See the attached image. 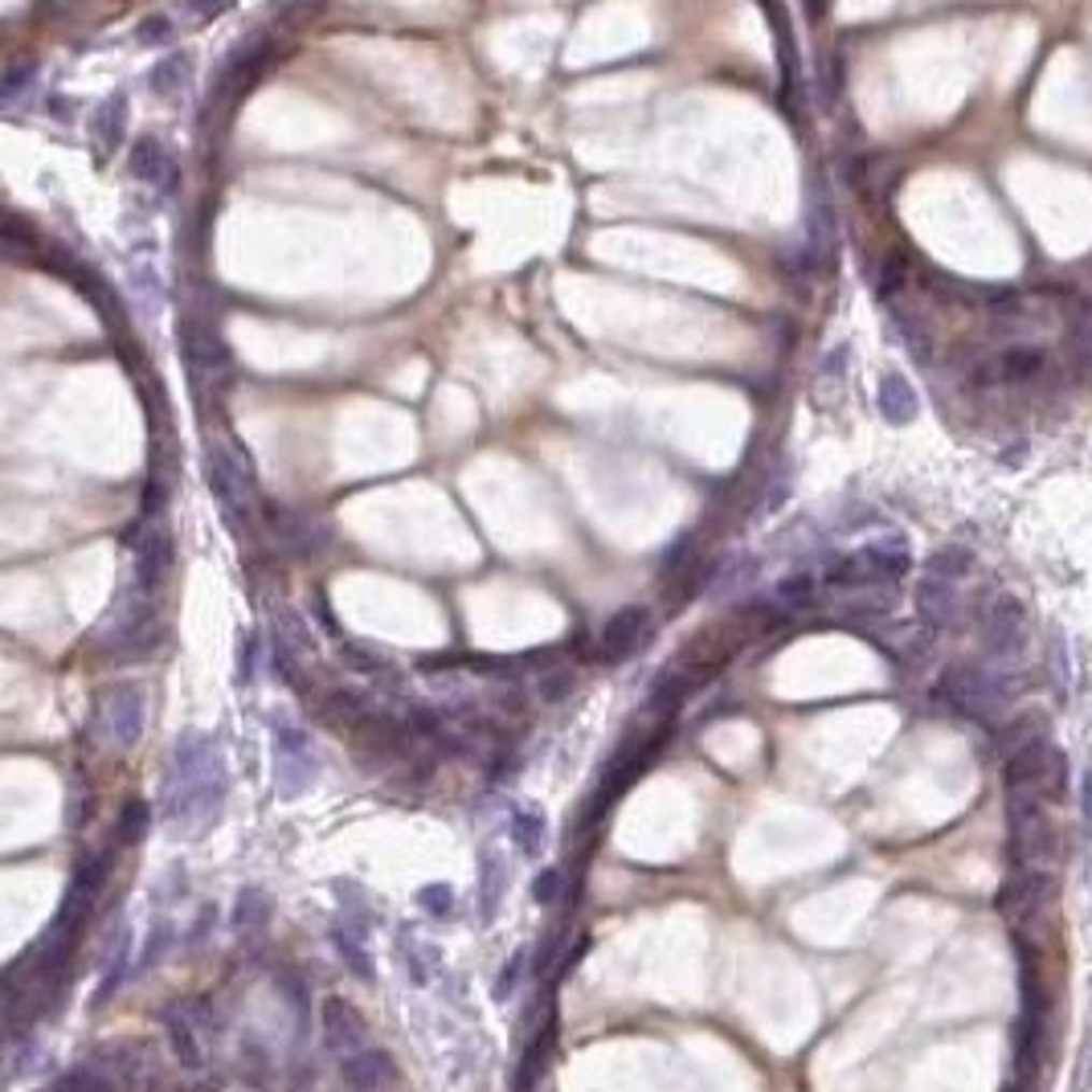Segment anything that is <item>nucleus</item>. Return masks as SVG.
Wrapping results in <instances>:
<instances>
[{
  "label": "nucleus",
  "instance_id": "f257e3e1",
  "mask_svg": "<svg viewBox=\"0 0 1092 1092\" xmlns=\"http://www.w3.org/2000/svg\"><path fill=\"white\" fill-rule=\"evenodd\" d=\"M226 765L213 737L197 728L181 733L160 782L165 823H172L176 831H209L226 806Z\"/></svg>",
  "mask_w": 1092,
  "mask_h": 1092
},
{
  "label": "nucleus",
  "instance_id": "f03ea898",
  "mask_svg": "<svg viewBox=\"0 0 1092 1092\" xmlns=\"http://www.w3.org/2000/svg\"><path fill=\"white\" fill-rule=\"evenodd\" d=\"M937 692H941V700H946L958 717H966V721H974V724L1003 728V721H1007L1010 680L998 671V667H982V663H953V667L941 671Z\"/></svg>",
  "mask_w": 1092,
  "mask_h": 1092
},
{
  "label": "nucleus",
  "instance_id": "7ed1b4c3",
  "mask_svg": "<svg viewBox=\"0 0 1092 1092\" xmlns=\"http://www.w3.org/2000/svg\"><path fill=\"white\" fill-rule=\"evenodd\" d=\"M205 474L226 528L242 533L250 520V504H254V463H250V451L238 438H229L222 446H209Z\"/></svg>",
  "mask_w": 1092,
  "mask_h": 1092
},
{
  "label": "nucleus",
  "instance_id": "20e7f679",
  "mask_svg": "<svg viewBox=\"0 0 1092 1092\" xmlns=\"http://www.w3.org/2000/svg\"><path fill=\"white\" fill-rule=\"evenodd\" d=\"M912 569V557L908 549L896 540H880V544H867V549H855V553H843V557H831L823 565V585L831 590H871V585H896Z\"/></svg>",
  "mask_w": 1092,
  "mask_h": 1092
},
{
  "label": "nucleus",
  "instance_id": "39448f33",
  "mask_svg": "<svg viewBox=\"0 0 1092 1092\" xmlns=\"http://www.w3.org/2000/svg\"><path fill=\"white\" fill-rule=\"evenodd\" d=\"M1068 785V757L1060 744L1044 741L1027 744L1023 753L1007 757V790L1023 794V798H1039V803H1060Z\"/></svg>",
  "mask_w": 1092,
  "mask_h": 1092
},
{
  "label": "nucleus",
  "instance_id": "423d86ee",
  "mask_svg": "<svg viewBox=\"0 0 1092 1092\" xmlns=\"http://www.w3.org/2000/svg\"><path fill=\"white\" fill-rule=\"evenodd\" d=\"M1010 847H1015V860L1023 864V871H1035L1055 860L1060 835H1055L1048 803L1010 794Z\"/></svg>",
  "mask_w": 1092,
  "mask_h": 1092
},
{
  "label": "nucleus",
  "instance_id": "0eeeda50",
  "mask_svg": "<svg viewBox=\"0 0 1092 1092\" xmlns=\"http://www.w3.org/2000/svg\"><path fill=\"white\" fill-rule=\"evenodd\" d=\"M1023 606L1010 594H987L978 606V635H982V651L990 655V667H1007L1023 655L1027 647V626H1023Z\"/></svg>",
  "mask_w": 1092,
  "mask_h": 1092
},
{
  "label": "nucleus",
  "instance_id": "6e6552de",
  "mask_svg": "<svg viewBox=\"0 0 1092 1092\" xmlns=\"http://www.w3.org/2000/svg\"><path fill=\"white\" fill-rule=\"evenodd\" d=\"M320 778V753L308 728L299 724H279L274 728V785L283 798L308 794L311 782Z\"/></svg>",
  "mask_w": 1092,
  "mask_h": 1092
},
{
  "label": "nucleus",
  "instance_id": "1a4fd4ad",
  "mask_svg": "<svg viewBox=\"0 0 1092 1092\" xmlns=\"http://www.w3.org/2000/svg\"><path fill=\"white\" fill-rule=\"evenodd\" d=\"M209 1015V1003H168L165 1007V1027H168V1039H172V1048L181 1055V1064L185 1068H201L209 1055V1031L213 1023L205 1019Z\"/></svg>",
  "mask_w": 1092,
  "mask_h": 1092
},
{
  "label": "nucleus",
  "instance_id": "9d476101",
  "mask_svg": "<svg viewBox=\"0 0 1092 1092\" xmlns=\"http://www.w3.org/2000/svg\"><path fill=\"white\" fill-rule=\"evenodd\" d=\"M324 1044H328L336 1068L360 1060V1055L372 1048L369 1031H365V1019H360L356 1007L344 1003V998H328V1003H324Z\"/></svg>",
  "mask_w": 1092,
  "mask_h": 1092
},
{
  "label": "nucleus",
  "instance_id": "9b49d317",
  "mask_svg": "<svg viewBox=\"0 0 1092 1092\" xmlns=\"http://www.w3.org/2000/svg\"><path fill=\"white\" fill-rule=\"evenodd\" d=\"M1048 369V352L1039 344H1010L998 356H990L978 365L974 372V385L982 389H994V385H1023V381H1035L1039 372Z\"/></svg>",
  "mask_w": 1092,
  "mask_h": 1092
},
{
  "label": "nucleus",
  "instance_id": "f8f14e48",
  "mask_svg": "<svg viewBox=\"0 0 1092 1092\" xmlns=\"http://www.w3.org/2000/svg\"><path fill=\"white\" fill-rule=\"evenodd\" d=\"M103 712H107V733H111L115 749H131V744L144 737L147 696L140 683H119V687H111Z\"/></svg>",
  "mask_w": 1092,
  "mask_h": 1092
},
{
  "label": "nucleus",
  "instance_id": "ddd939ff",
  "mask_svg": "<svg viewBox=\"0 0 1092 1092\" xmlns=\"http://www.w3.org/2000/svg\"><path fill=\"white\" fill-rule=\"evenodd\" d=\"M647 626H651V614H647L642 606H626L619 614H610V622L601 626V635H598V655L610 663L630 660V655L639 651Z\"/></svg>",
  "mask_w": 1092,
  "mask_h": 1092
},
{
  "label": "nucleus",
  "instance_id": "4468645a",
  "mask_svg": "<svg viewBox=\"0 0 1092 1092\" xmlns=\"http://www.w3.org/2000/svg\"><path fill=\"white\" fill-rule=\"evenodd\" d=\"M181 352H185V365L193 377H226V372L233 369L229 349L209 328L185 324V328H181Z\"/></svg>",
  "mask_w": 1092,
  "mask_h": 1092
},
{
  "label": "nucleus",
  "instance_id": "2eb2a0df",
  "mask_svg": "<svg viewBox=\"0 0 1092 1092\" xmlns=\"http://www.w3.org/2000/svg\"><path fill=\"white\" fill-rule=\"evenodd\" d=\"M917 614L928 630H949L958 626V581L946 578H921L917 585Z\"/></svg>",
  "mask_w": 1092,
  "mask_h": 1092
},
{
  "label": "nucleus",
  "instance_id": "dca6fc26",
  "mask_svg": "<svg viewBox=\"0 0 1092 1092\" xmlns=\"http://www.w3.org/2000/svg\"><path fill=\"white\" fill-rule=\"evenodd\" d=\"M131 176L144 181V185L165 188V193H176V181H181L172 156L165 152V144L152 140V136H140V140L131 144Z\"/></svg>",
  "mask_w": 1092,
  "mask_h": 1092
},
{
  "label": "nucleus",
  "instance_id": "f3484780",
  "mask_svg": "<svg viewBox=\"0 0 1092 1092\" xmlns=\"http://www.w3.org/2000/svg\"><path fill=\"white\" fill-rule=\"evenodd\" d=\"M165 569H168V536L147 533L144 540H136V590L152 598L160 578H165Z\"/></svg>",
  "mask_w": 1092,
  "mask_h": 1092
},
{
  "label": "nucleus",
  "instance_id": "a211bd4d",
  "mask_svg": "<svg viewBox=\"0 0 1092 1092\" xmlns=\"http://www.w3.org/2000/svg\"><path fill=\"white\" fill-rule=\"evenodd\" d=\"M1048 888H1051V880L1044 871H1023V876H1015L1007 884V892H1003V908L1015 912V921H1019V917L1027 921V917H1035V912L1044 908Z\"/></svg>",
  "mask_w": 1092,
  "mask_h": 1092
},
{
  "label": "nucleus",
  "instance_id": "6ab92c4d",
  "mask_svg": "<svg viewBox=\"0 0 1092 1092\" xmlns=\"http://www.w3.org/2000/svg\"><path fill=\"white\" fill-rule=\"evenodd\" d=\"M876 406H880L884 422H892V426H908V422L921 413L917 389L908 385L900 372H888L884 381H880V397H876Z\"/></svg>",
  "mask_w": 1092,
  "mask_h": 1092
},
{
  "label": "nucleus",
  "instance_id": "aec40b11",
  "mask_svg": "<svg viewBox=\"0 0 1092 1092\" xmlns=\"http://www.w3.org/2000/svg\"><path fill=\"white\" fill-rule=\"evenodd\" d=\"M331 941H336L340 958H344V966H349L356 978L377 982V962H372L369 946H365V937H360V925H349L344 917H340V921H331Z\"/></svg>",
  "mask_w": 1092,
  "mask_h": 1092
},
{
  "label": "nucleus",
  "instance_id": "412c9836",
  "mask_svg": "<svg viewBox=\"0 0 1092 1092\" xmlns=\"http://www.w3.org/2000/svg\"><path fill=\"white\" fill-rule=\"evenodd\" d=\"M1048 737V712H1039V708H1031V712H1019V717H1007L1003 728H998V749L1015 757V753H1023L1027 744L1044 741Z\"/></svg>",
  "mask_w": 1092,
  "mask_h": 1092
},
{
  "label": "nucleus",
  "instance_id": "4be33fe9",
  "mask_svg": "<svg viewBox=\"0 0 1092 1092\" xmlns=\"http://www.w3.org/2000/svg\"><path fill=\"white\" fill-rule=\"evenodd\" d=\"M267 520H270V533H274V540H279L283 549H290V553H311L315 533H311V524L303 515L283 508V504H267Z\"/></svg>",
  "mask_w": 1092,
  "mask_h": 1092
},
{
  "label": "nucleus",
  "instance_id": "5701e85b",
  "mask_svg": "<svg viewBox=\"0 0 1092 1092\" xmlns=\"http://www.w3.org/2000/svg\"><path fill=\"white\" fill-rule=\"evenodd\" d=\"M127 969H131V933L119 928L115 937H111V946H107V958H103V987L95 994V1003H107L115 987L127 978Z\"/></svg>",
  "mask_w": 1092,
  "mask_h": 1092
},
{
  "label": "nucleus",
  "instance_id": "b1692460",
  "mask_svg": "<svg viewBox=\"0 0 1092 1092\" xmlns=\"http://www.w3.org/2000/svg\"><path fill=\"white\" fill-rule=\"evenodd\" d=\"M819 594V581L814 573H794V578H782L774 585V594H769V606L778 610V614H794V610H806L810 601Z\"/></svg>",
  "mask_w": 1092,
  "mask_h": 1092
},
{
  "label": "nucleus",
  "instance_id": "393cba45",
  "mask_svg": "<svg viewBox=\"0 0 1092 1092\" xmlns=\"http://www.w3.org/2000/svg\"><path fill=\"white\" fill-rule=\"evenodd\" d=\"M95 140L103 147H115L119 144V136H124V127H127V95L124 90H111L103 103H99V111H95Z\"/></svg>",
  "mask_w": 1092,
  "mask_h": 1092
},
{
  "label": "nucleus",
  "instance_id": "a878e982",
  "mask_svg": "<svg viewBox=\"0 0 1092 1092\" xmlns=\"http://www.w3.org/2000/svg\"><path fill=\"white\" fill-rule=\"evenodd\" d=\"M504 884H508V864L499 851H483V864H479V908L483 917H492L499 908V896H504Z\"/></svg>",
  "mask_w": 1092,
  "mask_h": 1092
},
{
  "label": "nucleus",
  "instance_id": "bb28decb",
  "mask_svg": "<svg viewBox=\"0 0 1092 1092\" xmlns=\"http://www.w3.org/2000/svg\"><path fill=\"white\" fill-rule=\"evenodd\" d=\"M512 843L520 855H540V847H544V814H540V806H515L512 810Z\"/></svg>",
  "mask_w": 1092,
  "mask_h": 1092
},
{
  "label": "nucleus",
  "instance_id": "cd10ccee",
  "mask_svg": "<svg viewBox=\"0 0 1092 1092\" xmlns=\"http://www.w3.org/2000/svg\"><path fill=\"white\" fill-rule=\"evenodd\" d=\"M270 917V896L263 888H242L238 892V900H233V917H229V925L233 933H254V928H263Z\"/></svg>",
  "mask_w": 1092,
  "mask_h": 1092
},
{
  "label": "nucleus",
  "instance_id": "c85d7f7f",
  "mask_svg": "<svg viewBox=\"0 0 1092 1092\" xmlns=\"http://www.w3.org/2000/svg\"><path fill=\"white\" fill-rule=\"evenodd\" d=\"M188 74H193V58L176 49V54H168L165 62L152 70V90L156 95H176L188 83Z\"/></svg>",
  "mask_w": 1092,
  "mask_h": 1092
},
{
  "label": "nucleus",
  "instance_id": "c756f323",
  "mask_svg": "<svg viewBox=\"0 0 1092 1092\" xmlns=\"http://www.w3.org/2000/svg\"><path fill=\"white\" fill-rule=\"evenodd\" d=\"M969 569H974V557H969V549H958V544H946V549H937V553L928 557V565H925L928 578H946V581L966 578Z\"/></svg>",
  "mask_w": 1092,
  "mask_h": 1092
},
{
  "label": "nucleus",
  "instance_id": "7c9ffc66",
  "mask_svg": "<svg viewBox=\"0 0 1092 1092\" xmlns=\"http://www.w3.org/2000/svg\"><path fill=\"white\" fill-rule=\"evenodd\" d=\"M401 949H406V966H410V978L417 987H426L438 969V949L426 946V941H413L410 933H401Z\"/></svg>",
  "mask_w": 1092,
  "mask_h": 1092
},
{
  "label": "nucleus",
  "instance_id": "2f4dec72",
  "mask_svg": "<svg viewBox=\"0 0 1092 1092\" xmlns=\"http://www.w3.org/2000/svg\"><path fill=\"white\" fill-rule=\"evenodd\" d=\"M147 823H152V810H147L144 798H131L119 810V843H140L147 835Z\"/></svg>",
  "mask_w": 1092,
  "mask_h": 1092
},
{
  "label": "nucleus",
  "instance_id": "473e14b6",
  "mask_svg": "<svg viewBox=\"0 0 1092 1092\" xmlns=\"http://www.w3.org/2000/svg\"><path fill=\"white\" fill-rule=\"evenodd\" d=\"M753 573H757V565H753V561H744V557L728 561L721 578L712 581V590H717V594H737V590H744V585L753 581Z\"/></svg>",
  "mask_w": 1092,
  "mask_h": 1092
},
{
  "label": "nucleus",
  "instance_id": "72a5a7b5",
  "mask_svg": "<svg viewBox=\"0 0 1092 1092\" xmlns=\"http://www.w3.org/2000/svg\"><path fill=\"white\" fill-rule=\"evenodd\" d=\"M417 905L426 908L430 917H451V908H454L451 884H426L422 892H417Z\"/></svg>",
  "mask_w": 1092,
  "mask_h": 1092
},
{
  "label": "nucleus",
  "instance_id": "f704fd0d",
  "mask_svg": "<svg viewBox=\"0 0 1092 1092\" xmlns=\"http://www.w3.org/2000/svg\"><path fill=\"white\" fill-rule=\"evenodd\" d=\"M905 279H908V263H905V258H900V254L884 258V270H880V295H884V299H892L896 290L905 287Z\"/></svg>",
  "mask_w": 1092,
  "mask_h": 1092
},
{
  "label": "nucleus",
  "instance_id": "c9c22d12",
  "mask_svg": "<svg viewBox=\"0 0 1092 1092\" xmlns=\"http://www.w3.org/2000/svg\"><path fill=\"white\" fill-rule=\"evenodd\" d=\"M168 33H172V22H168L165 13H156V17H144V22L136 25V42H140V45H165Z\"/></svg>",
  "mask_w": 1092,
  "mask_h": 1092
},
{
  "label": "nucleus",
  "instance_id": "e433bc0d",
  "mask_svg": "<svg viewBox=\"0 0 1092 1092\" xmlns=\"http://www.w3.org/2000/svg\"><path fill=\"white\" fill-rule=\"evenodd\" d=\"M524 966H528V949H515L512 962L504 966V974H499V982H495V998H508V994H512L515 982H520V974H524Z\"/></svg>",
  "mask_w": 1092,
  "mask_h": 1092
},
{
  "label": "nucleus",
  "instance_id": "4c0bfd02",
  "mask_svg": "<svg viewBox=\"0 0 1092 1092\" xmlns=\"http://www.w3.org/2000/svg\"><path fill=\"white\" fill-rule=\"evenodd\" d=\"M38 79V66H13L9 74H4V86H0V95H4V107L17 103V95H22L25 83H33Z\"/></svg>",
  "mask_w": 1092,
  "mask_h": 1092
},
{
  "label": "nucleus",
  "instance_id": "58836bf2",
  "mask_svg": "<svg viewBox=\"0 0 1092 1092\" xmlns=\"http://www.w3.org/2000/svg\"><path fill=\"white\" fill-rule=\"evenodd\" d=\"M573 692V671H549L544 680H540V700H565Z\"/></svg>",
  "mask_w": 1092,
  "mask_h": 1092
},
{
  "label": "nucleus",
  "instance_id": "ea45409f",
  "mask_svg": "<svg viewBox=\"0 0 1092 1092\" xmlns=\"http://www.w3.org/2000/svg\"><path fill=\"white\" fill-rule=\"evenodd\" d=\"M168 946H172V921H156L152 937H147L144 958H140V969L152 966V962H160V949H168Z\"/></svg>",
  "mask_w": 1092,
  "mask_h": 1092
},
{
  "label": "nucleus",
  "instance_id": "a19ab883",
  "mask_svg": "<svg viewBox=\"0 0 1092 1092\" xmlns=\"http://www.w3.org/2000/svg\"><path fill=\"white\" fill-rule=\"evenodd\" d=\"M557 892H561L557 867H549V871H540V876H536V888H533L536 905H553V900H557Z\"/></svg>",
  "mask_w": 1092,
  "mask_h": 1092
},
{
  "label": "nucleus",
  "instance_id": "79ce46f5",
  "mask_svg": "<svg viewBox=\"0 0 1092 1092\" xmlns=\"http://www.w3.org/2000/svg\"><path fill=\"white\" fill-rule=\"evenodd\" d=\"M311 610H315V626L328 635V639H340L344 642V635H340V622H336V614H331V606L324 598H315L311 601Z\"/></svg>",
  "mask_w": 1092,
  "mask_h": 1092
},
{
  "label": "nucleus",
  "instance_id": "37998d69",
  "mask_svg": "<svg viewBox=\"0 0 1092 1092\" xmlns=\"http://www.w3.org/2000/svg\"><path fill=\"white\" fill-rule=\"evenodd\" d=\"M765 492H769V495H765V499H762V512H774V508L782 504L785 495H790V479H785V474H778V479H769V487H765Z\"/></svg>",
  "mask_w": 1092,
  "mask_h": 1092
},
{
  "label": "nucleus",
  "instance_id": "c03bdc74",
  "mask_svg": "<svg viewBox=\"0 0 1092 1092\" xmlns=\"http://www.w3.org/2000/svg\"><path fill=\"white\" fill-rule=\"evenodd\" d=\"M1080 814H1084V826L1092 831V769H1084V782H1080Z\"/></svg>",
  "mask_w": 1092,
  "mask_h": 1092
},
{
  "label": "nucleus",
  "instance_id": "a18cd8bd",
  "mask_svg": "<svg viewBox=\"0 0 1092 1092\" xmlns=\"http://www.w3.org/2000/svg\"><path fill=\"white\" fill-rule=\"evenodd\" d=\"M238 655H242V660H238V663H242V671H238V680H242V683H250V663H254V639H250V635H246V639H242V651H238Z\"/></svg>",
  "mask_w": 1092,
  "mask_h": 1092
}]
</instances>
